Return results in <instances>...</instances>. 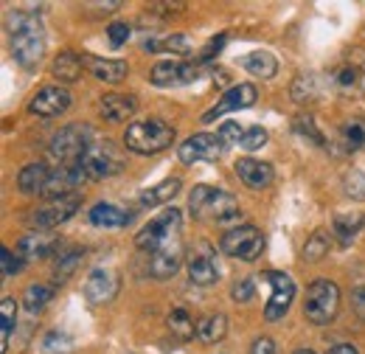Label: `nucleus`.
<instances>
[{"label": "nucleus", "mask_w": 365, "mask_h": 354, "mask_svg": "<svg viewBox=\"0 0 365 354\" xmlns=\"http://www.w3.org/2000/svg\"><path fill=\"white\" fill-rule=\"evenodd\" d=\"M9 45L11 56L20 68H37L46 56V29L34 11H11L9 14Z\"/></svg>", "instance_id": "1"}, {"label": "nucleus", "mask_w": 365, "mask_h": 354, "mask_svg": "<svg viewBox=\"0 0 365 354\" xmlns=\"http://www.w3.org/2000/svg\"><path fill=\"white\" fill-rule=\"evenodd\" d=\"M188 211L197 220H208L217 225H230V222H239L242 217L236 197L222 188H211V186H197L188 194Z\"/></svg>", "instance_id": "2"}, {"label": "nucleus", "mask_w": 365, "mask_h": 354, "mask_svg": "<svg viewBox=\"0 0 365 354\" xmlns=\"http://www.w3.org/2000/svg\"><path fill=\"white\" fill-rule=\"evenodd\" d=\"M175 143V127L160 118H143L133 121L124 133V146L135 155H155Z\"/></svg>", "instance_id": "3"}, {"label": "nucleus", "mask_w": 365, "mask_h": 354, "mask_svg": "<svg viewBox=\"0 0 365 354\" xmlns=\"http://www.w3.org/2000/svg\"><path fill=\"white\" fill-rule=\"evenodd\" d=\"M182 231V214L178 208H166L160 211L155 220H149L135 236L138 251H146V253H158L163 248H172V242L180 236Z\"/></svg>", "instance_id": "4"}, {"label": "nucleus", "mask_w": 365, "mask_h": 354, "mask_svg": "<svg viewBox=\"0 0 365 354\" xmlns=\"http://www.w3.org/2000/svg\"><path fill=\"white\" fill-rule=\"evenodd\" d=\"M93 146V130L88 124H68L51 138V161H56L59 166H73L82 163V158L88 155Z\"/></svg>", "instance_id": "5"}, {"label": "nucleus", "mask_w": 365, "mask_h": 354, "mask_svg": "<svg viewBox=\"0 0 365 354\" xmlns=\"http://www.w3.org/2000/svg\"><path fill=\"white\" fill-rule=\"evenodd\" d=\"M337 310H340V287L331 278H315L307 287V304H304L307 320L326 326L334 320Z\"/></svg>", "instance_id": "6"}, {"label": "nucleus", "mask_w": 365, "mask_h": 354, "mask_svg": "<svg viewBox=\"0 0 365 354\" xmlns=\"http://www.w3.org/2000/svg\"><path fill=\"white\" fill-rule=\"evenodd\" d=\"M220 251L230 256V259H239V262H253L262 256L264 251V233L256 228V225H239V228H230L228 233L220 239Z\"/></svg>", "instance_id": "7"}, {"label": "nucleus", "mask_w": 365, "mask_h": 354, "mask_svg": "<svg viewBox=\"0 0 365 354\" xmlns=\"http://www.w3.org/2000/svg\"><path fill=\"white\" fill-rule=\"evenodd\" d=\"M82 169L88 172L91 180H107V177L118 175L124 169V158H121L118 146H113L110 141L93 143L88 155L82 158Z\"/></svg>", "instance_id": "8"}, {"label": "nucleus", "mask_w": 365, "mask_h": 354, "mask_svg": "<svg viewBox=\"0 0 365 354\" xmlns=\"http://www.w3.org/2000/svg\"><path fill=\"white\" fill-rule=\"evenodd\" d=\"M79 208H82V197H79V194L56 197V200H48L43 208H37V211L29 217V225L37 228V231H43V228H56V225L71 220Z\"/></svg>", "instance_id": "9"}, {"label": "nucleus", "mask_w": 365, "mask_h": 354, "mask_svg": "<svg viewBox=\"0 0 365 354\" xmlns=\"http://www.w3.org/2000/svg\"><path fill=\"white\" fill-rule=\"evenodd\" d=\"M225 152V143L220 141V135L211 133H197L191 138H185L180 146H178V155L185 166L191 163H200V161H220Z\"/></svg>", "instance_id": "10"}, {"label": "nucleus", "mask_w": 365, "mask_h": 354, "mask_svg": "<svg viewBox=\"0 0 365 354\" xmlns=\"http://www.w3.org/2000/svg\"><path fill=\"white\" fill-rule=\"evenodd\" d=\"M262 278H267V284L273 287L270 304L264 307V318L267 320H281L289 312V304L295 298V281L287 273H281V270H267Z\"/></svg>", "instance_id": "11"}, {"label": "nucleus", "mask_w": 365, "mask_h": 354, "mask_svg": "<svg viewBox=\"0 0 365 354\" xmlns=\"http://www.w3.org/2000/svg\"><path fill=\"white\" fill-rule=\"evenodd\" d=\"M88 180V172L82 169V163H73V166H59V169H51L48 177L46 194L48 200H56V197H68V194H79L76 188H82Z\"/></svg>", "instance_id": "12"}, {"label": "nucleus", "mask_w": 365, "mask_h": 354, "mask_svg": "<svg viewBox=\"0 0 365 354\" xmlns=\"http://www.w3.org/2000/svg\"><path fill=\"white\" fill-rule=\"evenodd\" d=\"M71 93L65 88H59V85H48V88L37 90V96L31 98V104H29V110L34 113V116H40V118H56V116H62L68 107H71Z\"/></svg>", "instance_id": "13"}, {"label": "nucleus", "mask_w": 365, "mask_h": 354, "mask_svg": "<svg viewBox=\"0 0 365 354\" xmlns=\"http://www.w3.org/2000/svg\"><path fill=\"white\" fill-rule=\"evenodd\" d=\"M256 98H259V93L253 85H236V88H230L228 93H222V98L202 116V121L205 124H211L214 118H220V116H225V113H233V110H245V107H253L256 104Z\"/></svg>", "instance_id": "14"}, {"label": "nucleus", "mask_w": 365, "mask_h": 354, "mask_svg": "<svg viewBox=\"0 0 365 354\" xmlns=\"http://www.w3.org/2000/svg\"><path fill=\"white\" fill-rule=\"evenodd\" d=\"M115 293H118V275L113 270L98 267L85 281V295L91 304H110L115 298Z\"/></svg>", "instance_id": "15"}, {"label": "nucleus", "mask_w": 365, "mask_h": 354, "mask_svg": "<svg viewBox=\"0 0 365 354\" xmlns=\"http://www.w3.org/2000/svg\"><path fill=\"white\" fill-rule=\"evenodd\" d=\"M197 79V68L188 62H158L152 68V85L158 88H175V85H188Z\"/></svg>", "instance_id": "16"}, {"label": "nucleus", "mask_w": 365, "mask_h": 354, "mask_svg": "<svg viewBox=\"0 0 365 354\" xmlns=\"http://www.w3.org/2000/svg\"><path fill=\"white\" fill-rule=\"evenodd\" d=\"M135 110H138L135 96H121V93H110V96H104L101 104H98L101 118L110 121V124H121V121L133 118Z\"/></svg>", "instance_id": "17"}, {"label": "nucleus", "mask_w": 365, "mask_h": 354, "mask_svg": "<svg viewBox=\"0 0 365 354\" xmlns=\"http://www.w3.org/2000/svg\"><path fill=\"white\" fill-rule=\"evenodd\" d=\"M236 175L245 186L250 188H267L273 183V166L264 163V161H256V158H242L236 161Z\"/></svg>", "instance_id": "18"}, {"label": "nucleus", "mask_w": 365, "mask_h": 354, "mask_svg": "<svg viewBox=\"0 0 365 354\" xmlns=\"http://www.w3.org/2000/svg\"><path fill=\"white\" fill-rule=\"evenodd\" d=\"M62 245L53 239V236H46V233H29L20 239L17 245V256H23L26 262H34V259H48L51 253H56Z\"/></svg>", "instance_id": "19"}, {"label": "nucleus", "mask_w": 365, "mask_h": 354, "mask_svg": "<svg viewBox=\"0 0 365 354\" xmlns=\"http://www.w3.org/2000/svg\"><path fill=\"white\" fill-rule=\"evenodd\" d=\"M88 220L96 228L113 231V228H127L133 222V214L124 211V208H118V206H113V203H96L91 208V214H88Z\"/></svg>", "instance_id": "20"}, {"label": "nucleus", "mask_w": 365, "mask_h": 354, "mask_svg": "<svg viewBox=\"0 0 365 354\" xmlns=\"http://www.w3.org/2000/svg\"><path fill=\"white\" fill-rule=\"evenodd\" d=\"M188 278L197 287H211V284L220 281V267H217L214 256L208 251L205 253H191V259H188Z\"/></svg>", "instance_id": "21"}, {"label": "nucleus", "mask_w": 365, "mask_h": 354, "mask_svg": "<svg viewBox=\"0 0 365 354\" xmlns=\"http://www.w3.org/2000/svg\"><path fill=\"white\" fill-rule=\"evenodd\" d=\"M82 256H85V251L82 248H71V245H62L56 251V259H53V287L65 284L73 275V270L79 267Z\"/></svg>", "instance_id": "22"}, {"label": "nucleus", "mask_w": 365, "mask_h": 354, "mask_svg": "<svg viewBox=\"0 0 365 354\" xmlns=\"http://www.w3.org/2000/svg\"><path fill=\"white\" fill-rule=\"evenodd\" d=\"M48 177H51V169L46 163H29L17 175V188L23 194H46Z\"/></svg>", "instance_id": "23"}, {"label": "nucleus", "mask_w": 365, "mask_h": 354, "mask_svg": "<svg viewBox=\"0 0 365 354\" xmlns=\"http://www.w3.org/2000/svg\"><path fill=\"white\" fill-rule=\"evenodd\" d=\"M88 65H91L93 76H96L98 82H107V85H115V82H121V79L130 74V65H127L124 59H101V56H91Z\"/></svg>", "instance_id": "24"}, {"label": "nucleus", "mask_w": 365, "mask_h": 354, "mask_svg": "<svg viewBox=\"0 0 365 354\" xmlns=\"http://www.w3.org/2000/svg\"><path fill=\"white\" fill-rule=\"evenodd\" d=\"M228 335V318L222 312H208L197 320V338L202 343H220Z\"/></svg>", "instance_id": "25"}, {"label": "nucleus", "mask_w": 365, "mask_h": 354, "mask_svg": "<svg viewBox=\"0 0 365 354\" xmlns=\"http://www.w3.org/2000/svg\"><path fill=\"white\" fill-rule=\"evenodd\" d=\"M180 262H182V253L178 248H163V251H158L155 256H152V262H149V275L152 278H172L178 270H180Z\"/></svg>", "instance_id": "26"}, {"label": "nucleus", "mask_w": 365, "mask_h": 354, "mask_svg": "<svg viewBox=\"0 0 365 354\" xmlns=\"http://www.w3.org/2000/svg\"><path fill=\"white\" fill-rule=\"evenodd\" d=\"M180 186H182L180 177H169V180H163V183L146 188V191L138 197V203H140L143 208H155V206H160V203H169V200L180 191Z\"/></svg>", "instance_id": "27"}, {"label": "nucleus", "mask_w": 365, "mask_h": 354, "mask_svg": "<svg viewBox=\"0 0 365 354\" xmlns=\"http://www.w3.org/2000/svg\"><path fill=\"white\" fill-rule=\"evenodd\" d=\"M82 68H85V59L76 56V54H71V51H65V54H59V56L53 59V76H56L59 82H65V85L79 82Z\"/></svg>", "instance_id": "28"}, {"label": "nucleus", "mask_w": 365, "mask_h": 354, "mask_svg": "<svg viewBox=\"0 0 365 354\" xmlns=\"http://www.w3.org/2000/svg\"><path fill=\"white\" fill-rule=\"evenodd\" d=\"M242 65H245V71L253 74L256 79H273L275 74H278V62H275L273 54H267V51H253V54H247Z\"/></svg>", "instance_id": "29"}, {"label": "nucleus", "mask_w": 365, "mask_h": 354, "mask_svg": "<svg viewBox=\"0 0 365 354\" xmlns=\"http://www.w3.org/2000/svg\"><path fill=\"white\" fill-rule=\"evenodd\" d=\"M53 287L51 284H43V281H37V284H31V287H26V293H23V304H26V310L31 312H43L46 310V304H51V298H53Z\"/></svg>", "instance_id": "30"}, {"label": "nucleus", "mask_w": 365, "mask_h": 354, "mask_svg": "<svg viewBox=\"0 0 365 354\" xmlns=\"http://www.w3.org/2000/svg\"><path fill=\"white\" fill-rule=\"evenodd\" d=\"M14 320H17V301L11 295L3 298L0 304V354H6L9 349V338H11V329H14Z\"/></svg>", "instance_id": "31"}, {"label": "nucleus", "mask_w": 365, "mask_h": 354, "mask_svg": "<svg viewBox=\"0 0 365 354\" xmlns=\"http://www.w3.org/2000/svg\"><path fill=\"white\" fill-rule=\"evenodd\" d=\"M363 217L360 214H334V220H331V228H334V236H340V242L343 245H351V239L360 233V228H363Z\"/></svg>", "instance_id": "32"}, {"label": "nucleus", "mask_w": 365, "mask_h": 354, "mask_svg": "<svg viewBox=\"0 0 365 354\" xmlns=\"http://www.w3.org/2000/svg\"><path fill=\"white\" fill-rule=\"evenodd\" d=\"M169 329H172V335H178L180 340H188V338L197 335V323L191 320V315L182 310V307L172 310V315H169Z\"/></svg>", "instance_id": "33"}, {"label": "nucleus", "mask_w": 365, "mask_h": 354, "mask_svg": "<svg viewBox=\"0 0 365 354\" xmlns=\"http://www.w3.org/2000/svg\"><path fill=\"white\" fill-rule=\"evenodd\" d=\"M343 143L349 152H357V149H365V121L360 118H351L343 124Z\"/></svg>", "instance_id": "34"}, {"label": "nucleus", "mask_w": 365, "mask_h": 354, "mask_svg": "<svg viewBox=\"0 0 365 354\" xmlns=\"http://www.w3.org/2000/svg\"><path fill=\"white\" fill-rule=\"evenodd\" d=\"M326 253H329V236L323 231H315L309 236V242L304 245V259L307 262H320Z\"/></svg>", "instance_id": "35"}, {"label": "nucleus", "mask_w": 365, "mask_h": 354, "mask_svg": "<svg viewBox=\"0 0 365 354\" xmlns=\"http://www.w3.org/2000/svg\"><path fill=\"white\" fill-rule=\"evenodd\" d=\"M143 48H146V51H172V54H185V51H188V40H185L182 34H172V37H166V40H160V43L146 40Z\"/></svg>", "instance_id": "36"}, {"label": "nucleus", "mask_w": 365, "mask_h": 354, "mask_svg": "<svg viewBox=\"0 0 365 354\" xmlns=\"http://www.w3.org/2000/svg\"><path fill=\"white\" fill-rule=\"evenodd\" d=\"M334 82L340 85L343 90H351L360 85V68L357 65H343V68H337V74H334Z\"/></svg>", "instance_id": "37"}, {"label": "nucleus", "mask_w": 365, "mask_h": 354, "mask_svg": "<svg viewBox=\"0 0 365 354\" xmlns=\"http://www.w3.org/2000/svg\"><path fill=\"white\" fill-rule=\"evenodd\" d=\"M0 256H3V259H0V265H3V278L17 275V273L23 270V265H26V259H23V256H14L9 248H3V251H0Z\"/></svg>", "instance_id": "38"}, {"label": "nucleus", "mask_w": 365, "mask_h": 354, "mask_svg": "<svg viewBox=\"0 0 365 354\" xmlns=\"http://www.w3.org/2000/svg\"><path fill=\"white\" fill-rule=\"evenodd\" d=\"M253 293H256L253 278H239V281L230 287V298H233V301H239V304H247V301L253 298Z\"/></svg>", "instance_id": "39"}, {"label": "nucleus", "mask_w": 365, "mask_h": 354, "mask_svg": "<svg viewBox=\"0 0 365 354\" xmlns=\"http://www.w3.org/2000/svg\"><path fill=\"white\" fill-rule=\"evenodd\" d=\"M267 143V130H262V127H250L245 138H242V149H247V152H256V149H262Z\"/></svg>", "instance_id": "40"}, {"label": "nucleus", "mask_w": 365, "mask_h": 354, "mask_svg": "<svg viewBox=\"0 0 365 354\" xmlns=\"http://www.w3.org/2000/svg\"><path fill=\"white\" fill-rule=\"evenodd\" d=\"M245 127L242 124H236V121H228V124H222L220 127V141L222 143H228V146H239L242 143V138H245Z\"/></svg>", "instance_id": "41"}, {"label": "nucleus", "mask_w": 365, "mask_h": 354, "mask_svg": "<svg viewBox=\"0 0 365 354\" xmlns=\"http://www.w3.org/2000/svg\"><path fill=\"white\" fill-rule=\"evenodd\" d=\"M343 188L349 197H357V200H365V175L363 172H351L343 180Z\"/></svg>", "instance_id": "42"}, {"label": "nucleus", "mask_w": 365, "mask_h": 354, "mask_svg": "<svg viewBox=\"0 0 365 354\" xmlns=\"http://www.w3.org/2000/svg\"><path fill=\"white\" fill-rule=\"evenodd\" d=\"M107 40H110V45L113 48H121V45L130 40V26L127 23H110V29H107Z\"/></svg>", "instance_id": "43"}, {"label": "nucleus", "mask_w": 365, "mask_h": 354, "mask_svg": "<svg viewBox=\"0 0 365 354\" xmlns=\"http://www.w3.org/2000/svg\"><path fill=\"white\" fill-rule=\"evenodd\" d=\"M295 130L304 135V138H309L312 143H318V146H323V135L318 133V127H315V121L312 118H295Z\"/></svg>", "instance_id": "44"}, {"label": "nucleus", "mask_w": 365, "mask_h": 354, "mask_svg": "<svg viewBox=\"0 0 365 354\" xmlns=\"http://www.w3.org/2000/svg\"><path fill=\"white\" fill-rule=\"evenodd\" d=\"M68 346H71V340H68L65 335H59V332H51L46 340H43V352L46 354L68 352Z\"/></svg>", "instance_id": "45"}, {"label": "nucleus", "mask_w": 365, "mask_h": 354, "mask_svg": "<svg viewBox=\"0 0 365 354\" xmlns=\"http://www.w3.org/2000/svg\"><path fill=\"white\" fill-rule=\"evenodd\" d=\"M351 307H354V312H357V318L365 323V287L351 290Z\"/></svg>", "instance_id": "46"}, {"label": "nucleus", "mask_w": 365, "mask_h": 354, "mask_svg": "<svg viewBox=\"0 0 365 354\" xmlns=\"http://www.w3.org/2000/svg\"><path fill=\"white\" fill-rule=\"evenodd\" d=\"M250 354H275V343L270 340V338H256L253 340V346H250Z\"/></svg>", "instance_id": "47"}, {"label": "nucleus", "mask_w": 365, "mask_h": 354, "mask_svg": "<svg viewBox=\"0 0 365 354\" xmlns=\"http://www.w3.org/2000/svg\"><path fill=\"white\" fill-rule=\"evenodd\" d=\"M222 45H225V34H222L220 40H211V43L205 45V48H202V54H200V59H202V62H205V59H211L214 54H220V48H222Z\"/></svg>", "instance_id": "48"}, {"label": "nucleus", "mask_w": 365, "mask_h": 354, "mask_svg": "<svg viewBox=\"0 0 365 354\" xmlns=\"http://www.w3.org/2000/svg\"><path fill=\"white\" fill-rule=\"evenodd\" d=\"M326 354H360V352H357V346H351V343H337V346H331Z\"/></svg>", "instance_id": "49"}, {"label": "nucleus", "mask_w": 365, "mask_h": 354, "mask_svg": "<svg viewBox=\"0 0 365 354\" xmlns=\"http://www.w3.org/2000/svg\"><path fill=\"white\" fill-rule=\"evenodd\" d=\"M295 354H315V352H312V349H298Z\"/></svg>", "instance_id": "50"}]
</instances>
